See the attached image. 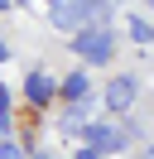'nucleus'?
<instances>
[{"instance_id": "nucleus-9", "label": "nucleus", "mask_w": 154, "mask_h": 159, "mask_svg": "<svg viewBox=\"0 0 154 159\" xmlns=\"http://www.w3.org/2000/svg\"><path fill=\"white\" fill-rule=\"evenodd\" d=\"M0 63H10V43L5 39H0Z\"/></svg>"}, {"instance_id": "nucleus-5", "label": "nucleus", "mask_w": 154, "mask_h": 159, "mask_svg": "<svg viewBox=\"0 0 154 159\" xmlns=\"http://www.w3.org/2000/svg\"><path fill=\"white\" fill-rule=\"evenodd\" d=\"M106 106L111 111H130L135 106V77H116L111 87H106Z\"/></svg>"}, {"instance_id": "nucleus-3", "label": "nucleus", "mask_w": 154, "mask_h": 159, "mask_svg": "<svg viewBox=\"0 0 154 159\" xmlns=\"http://www.w3.org/2000/svg\"><path fill=\"white\" fill-rule=\"evenodd\" d=\"M125 140H130V130L116 125V120H87V130H82V145L92 154H120Z\"/></svg>"}, {"instance_id": "nucleus-10", "label": "nucleus", "mask_w": 154, "mask_h": 159, "mask_svg": "<svg viewBox=\"0 0 154 159\" xmlns=\"http://www.w3.org/2000/svg\"><path fill=\"white\" fill-rule=\"evenodd\" d=\"M77 159H101V154H92V149H87V145H82V154H77Z\"/></svg>"}, {"instance_id": "nucleus-2", "label": "nucleus", "mask_w": 154, "mask_h": 159, "mask_svg": "<svg viewBox=\"0 0 154 159\" xmlns=\"http://www.w3.org/2000/svg\"><path fill=\"white\" fill-rule=\"evenodd\" d=\"M72 53L87 63V68H101V63H111V53H116V34L106 29V24H87V29L72 34Z\"/></svg>"}, {"instance_id": "nucleus-6", "label": "nucleus", "mask_w": 154, "mask_h": 159, "mask_svg": "<svg viewBox=\"0 0 154 159\" xmlns=\"http://www.w3.org/2000/svg\"><path fill=\"white\" fill-rule=\"evenodd\" d=\"M63 97L72 101V106H82V101L92 97V82H87V72H72V77L63 82Z\"/></svg>"}, {"instance_id": "nucleus-11", "label": "nucleus", "mask_w": 154, "mask_h": 159, "mask_svg": "<svg viewBox=\"0 0 154 159\" xmlns=\"http://www.w3.org/2000/svg\"><path fill=\"white\" fill-rule=\"evenodd\" d=\"M140 159H154V145H149V149H144V154H140Z\"/></svg>"}, {"instance_id": "nucleus-13", "label": "nucleus", "mask_w": 154, "mask_h": 159, "mask_svg": "<svg viewBox=\"0 0 154 159\" xmlns=\"http://www.w3.org/2000/svg\"><path fill=\"white\" fill-rule=\"evenodd\" d=\"M34 159H48V154H34Z\"/></svg>"}, {"instance_id": "nucleus-7", "label": "nucleus", "mask_w": 154, "mask_h": 159, "mask_svg": "<svg viewBox=\"0 0 154 159\" xmlns=\"http://www.w3.org/2000/svg\"><path fill=\"white\" fill-rule=\"evenodd\" d=\"M125 29H130V39H135V43H149V39H154V29H149L144 20H135V15L125 20Z\"/></svg>"}, {"instance_id": "nucleus-14", "label": "nucleus", "mask_w": 154, "mask_h": 159, "mask_svg": "<svg viewBox=\"0 0 154 159\" xmlns=\"http://www.w3.org/2000/svg\"><path fill=\"white\" fill-rule=\"evenodd\" d=\"M10 5H15V0H10Z\"/></svg>"}, {"instance_id": "nucleus-1", "label": "nucleus", "mask_w": 154, "mask_h": 159, "mask_svg": "<svg viewBox=\"0 0 154 159\" xmlns=\"http://www.w3.org/2000/svg\"><path fill=\"white\" fill-rule=\"evenodd\" d=\"M48 20H53V29L77 34V29H87V24H101L106 20V5H96V0H53Z\"/></svg>"}, {"instance_id": "nucleus-15", "label": "nucleus", "mask_w": 154, "mask_h": 159, "mask_svg": "<svg viewBox=\"0 0 154 159\" xmlns=\"http://www.w3.org/2000/svg\"><path fill=\"white\" fill-rule=\"evenodd\" d=\"M96 5H101V0H96Z\"/></svg>"}, {"instance_id": "nucleus-8", "label": "nucleus", "mask_w": 154, "mask_h": 159, "mask_svg": "<svg viewBox=\"0 0 154 159\" xmlns=\"http://www.w3.org/2000/svg\"><path fill=\"white\" fill-rule=\"evenodd\" d=\"M0 159H24V149H19L15 140H0Z\"/></svg>"}, {"instance_id": "nucleus-12", "label": "nucleus", "mask_w": 154, "mask_h": 159, "mask_svg": "<svg viewBox=\"0 0 154 159\" xmlns=\"http://www.w3.org/2000/svg\"><path fill=\"white\" fill-rule=\"evenodd\" d=\"M0 10H10V0H0Z\"/></svg>"}, {"instance_id": "nucleus-4", "label": "nucleus", "mask_w": 154, "mask_h": 159, "mask_svg": "<svg viewBox=\"0 0 154 159\" xmlns=\"http://www.w3.org/2000/svg\"><path fill=\"white\" fill-rule=\"evenodd\" d=\"M53 92H58V82L48 77V72H29V77H24V97L34 101V106H48Z\"/></svg>"}]
</instances>
